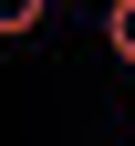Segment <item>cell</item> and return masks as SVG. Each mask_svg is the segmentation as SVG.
<instances>
[{"label": "cell", "instance_id": "1", "mask_svg": "<svg viewBox=\"0 0 135 146\" xmlns=\"http://www.w3.org/2000/svg\"><path fill=\"white\" fill-rule=\"evenodd\" d=\"M104 52L135 63V0H104Z\"/></svg>", "mask_w": 135, "mask_h": 146}, {"label": "cell", "instance_id": "2", "mask_svg": "<svg viewBox=\"0 0 135 146\" xmlns=\"http://www.w3.org/2000/svg\"><path fill=\"white\" fill-rule=\"evenodd\" d=\"M42 11H52V0H0V42H31V31H42Z\"/></svg>", "mask_w": 135, "mask_h": 146}]
</instances>
